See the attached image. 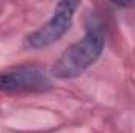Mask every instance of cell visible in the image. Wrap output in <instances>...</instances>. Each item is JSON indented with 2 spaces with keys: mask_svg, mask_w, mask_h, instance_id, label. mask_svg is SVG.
Instances as JSON below:
<instances>
[{
  "mask_svg": "<svg viewBox=\"0 0 135 133\" xmlns=\"http://www.w3.org/2000/svg\"><path fill=\"white\" fill-rule=\"evenodd\" d=\"M105 38L98 28L88 30L83 38L75 41L57 58L52 66V75L60 80L80 77L88 67H91L102 55Z\"/></svg>",
  "mask_w": 135,
  "mask_h": 133,
  "instance_id": "cell-1",
  "label": "cell"
},
{
  "mask_svg": "<svg viewBox=\"0 0 135 133\" xmlns=\"http://www.w3.org/2000/svg\"><path fill=\"white\" fill-rule=\"evenodd\" d=\"M79 5H80L79 2H71V0L57 3L50 19L24 39V47L30 50H39L60 41L72 27L74 14Z\"/></svg>",
  "mask_w": 135,
  "mask_h": 133,
  "instance_id": "cell-2",
  "label": "cell"
},
{
  "mask_svg": "<svg viewBox=\"0 0 135 133\" xmlns=\"http://www.w3.org/2000/svg\"><path fill=\"white\" fill-rule=\"evenodd\" d=\"M49 88V75L38 66H16L0 72V93H41Z\"/></svg>",
  "mask_w": 135,
  "mask_h": 133,
  "instance_id": "cell-3",
  "label": "cell"
}]
</instances>
